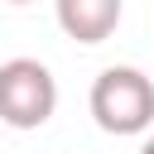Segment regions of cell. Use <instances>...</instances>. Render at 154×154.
<instances>
[{"mask_svg": "<svg viewBox=\"0 0 154 154\" xmlns=\"http://www.w3.org/2000/svg\"><path fill=\"white\" fill-rule=\"evenodd\" d=\"M91 116L106 135H140L154 120V82L140 67H106L91 82Z\"/></svg>", "mask_w": 154, "mask_h": 154, "instance_id": "6da1fadb", "label": "cell"}, {"mask_svg": "<svg viewBox=\"0 0 154 154\" xmlns=\"http://www.w3.org/2000/svg\"><path fill=\"white\" fill-rule=\"evenodd\" d=\"M58 111V82L38 58L0 63V120L10 130H38Z\"/></svg>", "mask_w": 154, "mask_h": 154, "instance_id": "7a4b0ae2", "label": "cell"}, {"mask_svg": "<svg viewBox=\"0 0 154 154\" xmlns=\"http://www.w3.org/2000/svg\"><path fill=\"white\" fill-rule=\"evenodd\" d=\"M58 24L77 43H101L120 24V0H58Z\"/></svg>", "mask_w": 154, "mask_h": 154, "instance_id": "3957f363", "label": "cell"}, {"mask_svg": "<svg viewBox=\"0 0 154 154\" xmlns=\"http://www.w3.org/2000/svg\"><path fill=\"white\" fill-rule=\"evenodd\" d=\"M140 154H154V135H149V140H144V144H140Z\"/></svg>", "mask_w": 154, "mask_h": 154, "instance_id": "277c9868", "label": "cell"}]
</instances>
